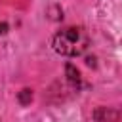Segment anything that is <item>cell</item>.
Returning <instances> with one entry per match:
<instances>
[{
  "mask_svg": "<svg viewBox=\"0 0 122 122\" xmlns=\"http://www.w3.org/2000/svg\"><path fill=\"white\" fill-rule=\"evenodd\" d=\"M65 71H67V80L71 82V86H72V88H80V72H78L71 63H67Z\"/></svg>",
  "mask_w": 122,
  "mask_h": 122,
  "instance_id": "7a4b0ae2",
  "label": "cell"
},
{
  "mask_svg": "<svg viewBox=\"0 0 122 122\" xmlns=\"http://www.w3.org/2000/svg\"><path fill=\"white\" fill-rule=\"evenodd\" d=\"M53 50L65 57H76V55H82L88 48V34L82 27H67V29H61L53 40Z\"/></svg>",
  "mask_w": 122,
  "mask_h": 122,
  "instance_id": "6da1fadb",
  "label": "cell"
},
{
  "mask_svg": "<svg viewBox=\"0 0 122 122\" xmlns=\"http://www.w3.org/2000/svg\"><path fill=\"white\" fill-rule=\"evenodd\" d=\"M17 99H19V103H21V105H29V103H30V99H32L30 90H21V92H19V95H17Z\"/></svg>",
  "mask_w": 122,
  "mask_h": 122,
  "instance_id": "3957f363",
  "label": "cell"
}]
</instances>
